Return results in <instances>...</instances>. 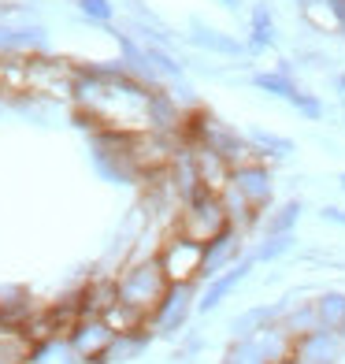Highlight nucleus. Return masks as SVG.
I'll return each mask as SVG.
<instances>
[{"label":"nucleus","instance_id":"nucleus-27","mask_svg":"<svg viewBox=\"0 0 345 364\" xmlns=\"http://www.w3.org/2000/svg\"><path fill=\"white\" fill-rule=\"evenodd\" d=\"M297 4H301V8H323L327 0H297Z\"/></svg>","mask_w":345,"mask_h":364},{"label":"nucleus","instance_id":"nucleus-25","mask_svg":"<svg viewBox=\"0 0 345 364\" xmlns=\"http://www.w3.org/2000/svg\"><path fill=\"white\" fill-rule=\"evenodd\" d=\"M327 11H331V19H334V26L345 34V0H327Z\"/></svg>","mask_w":345,"mask_h":364},{"label":"nucleus","instance_id":"nucleus-16","mask_svg":"<svg viewBox=\"0 0 345 364\" xmlns=\"http://www.w3.org/2000/svg\"><path fill=\"white\" fill-rule=\"evenodd\" d=\"M115 335H141L145 331V323H149V316H145L141 309H134V305H126V301H115L104 316H101Z\"/></svg>","mask_w":345,"mask_h":364},{"label":"nucleus","instance_id":"nucleus-26","mask_svg":"<svg viewBox=\"0 0 345 364\" xmlns=\"http://www.w3.org/2000/svg\"><path fill=\"white\" fill-rule=\"evenodd\" d=\"M319 216H323L327 223H338V227H345V208H334V205H331V208H323Z\"/></svg>","mask_w":345,"mask_h":364},{"label":"nucleus","instance_id":"nucleus-15","mask_svg":"<svg viewBox=\"0 0 345 364\" xmlns=\"http://www.w3.org/2000/svg\"><path fill=\"white\" fill-rule=\"evenodd\" d=\"M275 15H271V8L268 4H256L253 11H249V53H264V48H271L275 45Z\"/></svg>","mask_w":345,"mask_h":364},{"label":"nucleus","instance_id":"nucleus-23","mask_svg":"<svg viewBox=\"0 0 345 364\" xmlns=\"http://www.w3.org/2000/svg\"><path fill=\"white\" fill-rule=\"evenodd\" d=\"M145 56H149L153 71L160 78H182V63H175L168 53H163V45H145Z\"/></svg>","mask_w":345,"mask_h":364},{"label":"nucleus","instance_id":"nucleus-11","mask_svg":"<svg viewBox=\"0 0 345 364\" xmlns=\"http://www.w3.org/2000/svg\"><path fill=\"white\" fill-rule=\"evenodd\" d=\"M190 41H193L197 48H204V53L230 56V60H238V56H245V53H249V45H245V41H238V38L223 34V30H212V26L197 23V19H193V34H190Z\"/></svg>","mask_w":345,"mask_h":364},{"label":"nucleus","instance_id":"nucleus-30","mask_svg":"<svg viewBox=\"0 0 345 364\" xmlns=\"http://www.w3.org/2000/svg\"><path fill=\"white\" fill-rule=\"evenodd\" d=\"M338 186H341V193H345V171L338 175Z\"/></svg>","mask_w":345,"mask_h":364},{"label":"nucleus","instance_id":"nucleus-7","mask_svg":"<svg viewBox=\"0 0 345 364\" xmlns=\"http://www.w3.org/2000/svg\"><path fill=\"white\" fill-rule=\"evenodd\" d=\"M193 312V283H171V290L163 294V301L156 305L153 312V331L156 335H175V331H182L186 320Z\"/></svg>","mask_w":345,"mask_h":364},{"label":"nucleus","instance_id":"nucleus-9","mask_svg":"<svg viewBox=\"0 0 345 364\" xmlns=\"http://www.w3.org/2000/svg\"><path fill=\"white\" fill-rule=\"evenodd\" d=\"M253 264H256V260H253V253H249V257H241L238 264H230V268H226L223 275L208 279V290L201 294V301H197V309H201V312H212L216 305H223L226 297H230V294H234V290L245 283V275L253 272Z\"/></svg>","mask_w":345,"mask_h":364},{"label":"nucleus","instance_id":"nucleus-3","mask_svg":"<svg viewBox=\"0 0 345 364\" xmlns=\"http://www.w3.org/2000/svg\"><path fill=\"white\" fill-rule=\"evenodd\" d=\"M253 86L271 93V97H278V101H286L290 108H297L305 119H323V101H319L316 93H305L297 82H293L290 63H278L275 71H256L253 75Z\"/></svg>","mask_w":345,"mask_h":364},{"label":"nucleus","instance_id":"nucleus-20","mask_svg":"<svg viewBox=\"0 0 345 364\" xmlns=\"http://www.w3.org/2000/svg\"><path fill=\"white\" fill-rule=\"evenodd\" d=\"M301 212H305L301 201H286V205H278L275 212H268V220H264L268 235H293V227H297Z\"/></svg>","mask_w":345,"mask_h":364},{"label":"nucleus","instance_id":"nucleus-6","mask_svg":"<svg viewBox=\"0 0 345 364\" xmlns=\"http://www.w3.org/2000/svg\"><path fill=\"white\" fill-rule=\"evenodd\" d=\"M115 331L101 320V316H82L75 323V331L67 335V346L82 357V360H108L111 346H115Z\"/></svg>","mask_w":345,"mask_h":364},{"label":"nucleus","instance_id":"nucleus-1","mask_svg":"<svg viewBox=\"0 0 345 364\" xmlns=\"http://www.w3.org/2000/svg\"><path fill=\"white\" fill-rule=\"evenodd\" d=\"M115 287H119V301L141 309L145 316H153L156 305L163 301V294L171 290V279H168V272H163L160 257H153V260L130 264V268L115 279Z\"/></svg>","mask_w":345,"mask_h":364},{"label":"nucleus","instance_id":"nucleus-28","mask_svg":"<svg viewBox=\"0 0 345 364\" xmlns=\"http://www.w3.org/2000/svg\"><path fill=\"white\" fill-rule=\"evenodd\" d=\"M334 86H338V90H341V97H345V75H338V78H334Z\"/></svg>","mask_w":345,"mask_h":364},{"label":"nucleus","instance_id":"nucleus-13","mask_svg":"<svg viewBox=\"0 0 345 364\" xmlns=\"http://www.w3.org/2000/svg\"><path fill=\"white\" fill-rule=\"evenodd\" d=\"M253 342L260 346V353H264L268 364H286V360H293V342L297 338H293L283 323H271L268 331H260Z\"/></svg>","mask_w":345,"mask_h":364},{"label":"nucleus","instance_id":"nucleus-31","mask_svg":"<svg viewBox=\"0 0 345 364\" xmlns=\"http://www.w3.org/2000/svg\"><path fill=\"white\" fill-rule=\"evenodd\" d=\"M338 335H341V342H345V327H341V331H338Z\"/></svg>","mask_w":345,"mask_h":364},{"label":"nucleus","instance_id":"nucleus-18","mask_svg":"<svg viewBox=\"0 0 345 364\" xmlns=\"http://www.w3.org/2000/svg\"><path fill=\"white\" fill-rule=\"evenodd\" d=\"M283 323L293 338H301V335H308V331H316L319 327V316H316V301H301V305H286V312H283Z\"/></svg>","mask_w":345,"mask_h":364},{"label":"nucleus","instance_id":"nucleus-4","mask_svg":"<svg viewBox=\"0 0 345 364\" xmlns=\"http://www.w3.org/2000/svg\"><path fill=\"white\" fill-rule=\"evenodd\" d=\"M160 264L171 283H197L204 275V242H193L175 230L160 250Z\"/></svg>","mask_w":345,"mask_h":364},{"label":"nucleus","instance_id":"nucleus-24","mask_svg":"<svg viewBox=\"0 0 345 364\" xmlns=\"http://www.w3.org/2000/svg\"><path fill=\"white\" fill-rule=\"evenodd\" d=\"M78 11L86 15V19H97V23H111V0H78Z\"/></svg>","mask_w":345,"mask_h":364},{"label":"nucleus","instance_id":"nucleus-19","mask_svg":"<svg viewBox=\"0 0 345 364\" xmlns=\"http://www.w3.org/2000/svg\"><path fill=\"white\" fill-rule=\"evenodd\" d=\"M316 316H319V327L341 331V327H345V294H341V290L319 294V297H316Z\"/></svg>","mask_w":345,"mask_h":364},{"label":"nucleus","instance_id":"nucleus-2","mask_svg":"<svg viewBox=\"0 0 345 364\" xmlns=\"http://www.w3.org/2000/svg\"><path fill=\"white\" fill-rule=\"evenodd\" d=\"M226 227H234V223H230L226 205H223V197L216 190L201 186L190 201H182V212H178V235L208 245L212 238H219Z\"/></svg>","mask_w":345,"mask_h":364},{"label":"nucleus","instance_id":"nucleus-8","mask_svg":"<svg viewBox=\"0 0 345 364\" xmlns=\"http://www.w3.org/2000/svg\"><path fill=\"white\" fill-rule=\"evenodd\" d=\"M338 353H341V335L327 327H316L293 342V360L297 364H338Z\"/></svg>","mask_w":345,"mask_h":364},{"label":"nucleus","instance_id":"nucleus-32","mask_svg":"<svg viewBox=\"0 0 345 364\" xmlns=\"http://www.w3.org/2000/svg\"><path fill=\"white\" fill-rule=\"evenodd\" d=\"M0 364H4V360H0Z\"/></svg>","mask_w":345,"mask_h":364},{"label":"nucleus","instance_id":"nucleus-17","mask_svg":"<svg viewBox=\"0 0 345 364\" xmlns=\"http://www.w3.org/2000/svg\"><path fill=\"white\" fill-rule=\"evenodd\" d=\"M249 141H253V149H256V156L260 160H286V156H293V141L290 138H283V134H271V130H249Z\"/></svg>","mask_w":345,"mask_h":364},{"label":"nucleus","instance_id":"nucleus-10","mask_svg":"<svg viewBox=\"0 0 345 364\" xmlns=\"http://www.w3.org/2000/svg\"><path fill=\"white\" fill-rule=\"evenodd\" d=\"M238 260H241V235H238V227H226L219 238H212L204 245V275L201 279H216Z\"/></svg>","mask_w":345,"mask_h":364},{"label":"nucleus","instance_id":"nucleus-21","mask_svg":"<svg viewBox=\"0 0 345 364\" xmlns=\"http://www.w3.org/2000/svg\"><path fill=\"white\" fill-rule=\"evenodd\" d=\"M293 242H297L293 235H268V238L253 250V260L260 264V260H278V257H286V253L293 250Z\"/></svg>","mask_w":345,"mask_h":364},{"label":"nucleus","instance_id":"nucleus-14","mask_svg":"<svg viewBox=\"0 0 345 364\" xmlns=\"http://www.w3.org/2000/svg\"><path fill=\"white\" fill-rule=\"evenodd\" d=\"M26 48H45V30L41 26H4L0 23V56L26 53Z\"/></svg>","mask_w":345,"mask_h":364},{"label":"nucleus","instance_id":"nucleus-29","mask_svg":"<svg viewBox=\"0 0 345 364\" xmlns=\"http://www.w3.org/2000/svg\"><path fill=\"white\" fill-rule=\"evenodd\" d=\"M219 4H226V8H238V0H219Z\"/></svg>","mask_w":345,"mask_h":364},{"label":"nucleus","instance_id":"nucleus-12","mask_svg":"<svg viewBox=\"0 0 345 364\" xmlns=\"http://www.w3.org/2000/svg\"><path fill=\"white\" fill-rule=\"evenodd\" d=\"M286 305H256L249 312H241V316H234V323H230V335L234 338H256L260 331H268L271 323L283 320Z\"/></svg>","mask_w":345,"mask_h":364},{"label":"nucleus","instance_id":"nucleus-22","mask_svg":"<svg viewBox=\"0 0 345 364\" xmlns=\"http://www.w3.org/2000/svg\"><path fill=\"white\" fill-rule=\"evenodd\" d=\"M223 364H268V360H264V353H260V346L253 338H234Z\"/></svg>","mask_w":345,"mask_h":364},{"label":"nucleus","instance_id":"nucleus-5","mask_svg":"<svg viewBox=\"0 0 345 364\" xmlns=\"http://www.w3.org/2000/svg\"><path fill=\"white\" fill-rule=\"evenodd\" d=\"M230 186H234L245 201H249L260 216L271 208V197H275V182H271V168L264 160H249L241 168L230 171Z\"/></svg>","mask_w":345,"mask_h":364}]
</instances>
